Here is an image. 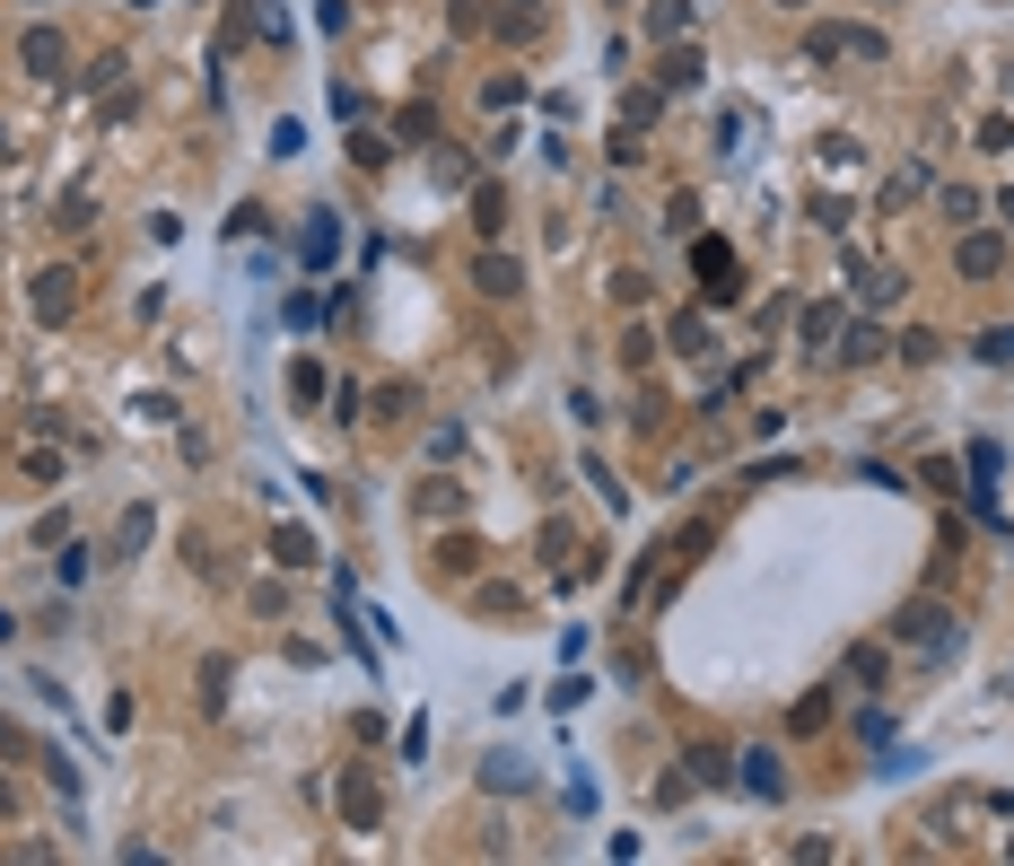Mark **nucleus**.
Wrapping results in <instances>:
<instances>
[{
  "label": "nucleus",
  "instance_id": "obj_1",
  "mask_svg": "<svg viewBox=\"0 0 1014 866\" xmlns=\"http://www.w3.org/2000/svg\"><path fill=\"white\" fill-rule=\"evenodd\" d=\"M893 639L918 648V656H953V648H962V621L944 613V605H909V613L893 621Z\"/></svg>",
  "mask_w": 1014,
  "mask_h": 866
},
{
  "label": "nucleus",
  "instance_id": "obj_2",
  "mask_svg": "<svg viewBox=\"0 0 1014 866\" xmlns=\"http://www.w3.org/2000/svg\"><path fill=\"white\" fill-rule=\"evenodd\" d=\"M26 298H35V316H44V324H71V316H79V271H71V263H44Z\"/></svg>",
  "mask_w": 1014,
  "mask_h": 866
},
{
  "label": "nucleus",
  "instance_id": "obj_3",
  "mask_svg": "<svg viewBox=\"0 0 1014 866\" xmlns=\"http://www.w3.org/2000/svg\"><path fill=\"white\" fill-rule=\"evenodd\" d=\"M700 289H708V307H735L744 298V280H735V254H726V237H700Z\"/></svg>",
  "mask_w": 1014,
  "mask_h": 866
},
{
  "label": "nucleus",
  "instance_id": "obj_4",
  "mask_svg": "<svg viewBox=\"0 0 1014 866\" xmlns=\"http://www.w3.org/2000/svg\"><path fill=\"white\" fill-rule=\"evenodd\" d=\"M333 254H341V220L316 211V220L298 228V263H307V271H333Z\"/></svg>",
  "mask_w": 1014,
  "mask_h": 866
},
{
  "label": "nucleus",
  "instance_id": "obj_5",
  "mask_svg": "<svg viewBox=\"0 0 1014 866\" xmlns=\"http://www.w3.org/2000/svg\"><path fill=\"white\" fill-rule=\"evenodd\" d=\"M953 263H962V280H989V271H1006V237H989V228H971V237L953 246Z\"/></svg>",
  "mask_w": 1014,
  "mask_h": 866
},
{
  "label": "nucleus",
  "instance_id": "obj_6",
  "mask_svg": "<svg viewBox=\"0 0 1014 866\" xmlns=\"http://www.w3.org/2000/svg\"><path fill=\"white\" fill-rule=\"evenodd\" d=\"M62 53H71V44H62V26H26V44H18V62H26L35 79H53V71H62Z\"/></svg>",
  "mask_w": 1014,
  "mask_h": 866
},
{
  "label": "nucleus",
  "instance_id": "obj_7",
  "mask_svg": "<svg viewBox=\"0 0 1014 866\" xmlns=\"http://www.w3.org/2000/svg\"><path fill=\"white\" fill-rule=\"evenodd\" d=\"M735 761H744V770H735V779H744V788H753V796H770V805H779V796H788V770H779V752H735Z\"/></svg>",
  "mask_w": 1014,
  "mask_h": 866
},
{
  "label": "nucleus",
  "instance_id": "obj_8",
  "mask_svg": "<svg viewBox=\"0 0 1014 866\" xmlns=\"http://www.w3.org/2000/svg\"><path fill=\"white\" fill-rule=\"evenodd\" d=\"M271 560H280V569H316V560H324V543H316V534H298V525H280V534H271Z\"/></svg>",
  "mask_w": 1014,
  "mask_h": 866
},
{
  "label": "nucleus",
  "instance_id": "obj_9",
  "mask_svg": "<svg viewBox=\"0 0 1014 866\" xmlns=\"http://www.w3.org/2000/svg\"><path fill=\"white\" fill-rule=\"evenodd\" d=\"M499 35H508V44H534V35H543V0H499Z\"/></svg>",
  "mask_w": 1014,
  "mask_h": 866
},
{
  "label": "nucleus",
  "instance_id": "obj_10",
  "mask_svg": "<svg viewBox=\"0 0 1014 866\" xmlns=\"http://www.w3.org/2000/svg\"><path fill=\"white\" fill-rule=\"evenodd\" d=\"M472 280H481V298H516V254H481V263H472Z\"/></svg>",
  "mask_w": 1014,
  "mask_h": 866
},
{
  "label": "nucleus",
  "instance_id": "obj_11",
  "mask_svg": "<svg viewBox=\"0 0 1014 866\" xmlns=\"http://www.w3.org/2000/svg\"><path fill=\"white\" fill-rule=\"evenodd\" d=\"M971 482H980V491L1006 482V447H997V438H971Z\"/></svg>",
  "mask_w": 1014,
  "mask_h": 866
},
{
  "label": "nucleus",
  "instance_id": "obj_12",
  "mask_svg": "<svg viewBox=\"0 0 1014 866\" xmlns=\"http://www.w3.org/2000/svg\"><path fill=\"white\" fill-rule=\"evenodd\" d=\"M875 351H884V333H875V324H866V316H857V324H848V333H840V360H857V368H866V360H875Z\"/></svg>",
  "mask_w": 1014,
  "mask_h": 866
},
{
  "label": "nucleus",
  "instance_id": "obj_13",
  "mask_svg": "<svg viewBox=\"0 0 1014 866\" xmlns=\"http://www.w3.org/2000/svg\"><path fill=\"white\" fill-rule=\"evenodd\" d=\"M822 727H831V701H822V692H804V701H796V718H788V736H822Z\"/></svg>",
  "mask_w": 1014,
  "mask_h": 866
},
{
  "label": "nucleus",
  "instance_id": "obj_14",
  "mask_svg": "<svg viewBox=\"0 0 1014 866\" xmlns=\"http://www.w3.org/2000/svg\"><path fill=\"white\" fill-rule=\"evenodd\" d=\"M691 26V0H648V35H682Z\"/></svg>",
  "mask_w": 1014,
  "mask_h": 866
},
{
  "label": "nucleus",
  "instance_id": "obj_15",
  "mask_svg": "<svg viewBox=\"0 0 1014 866\" xmlns=\"http://www.w3.org/2000/svg\"><path fill=\"white\" fill-rule=\"evenodd\" d=\"M971 351H980V360H989V368H1014V324H989V333H980V342H971Z\"/></svg>",
  "mask_w": 1014,
  "mask_h": 866
},
{
  "label": "nucleus",
  "instance_id": "obj_16",
  "mask_svg": "<svg viewBox=\"0 0 1014 866\" xmlns=\"http://www.w3.org/2000/svg\"><path fill=\"white\" fill-rule=\"evenodd\" d=\"M691 779H700V788H717V779H735V752H708V744H700V752H691Z\"/></svg>",
  "mask_w": 1014,
  "mask_h": 866
},
{
  "label": "nucleus",
  "instance_id": "obj_17",
  "mask_svg": "<svg viewBox=\"0 0 1014 866\" xmlns=\"http://www.w3.org/2000/svg\"><path fill=\"white\" fill-rule=\"evenodd\" d=\"M831 53H848V26H813L804 35V62H831Z\"/></svg>",
  "mask_w": 1014,
  "mask_h": 866
},
{
  "label": "nucleus",
  "instance_id": "obj_18",
  "mask_svg": "<svg viewBox=\"0 0 1014 866\" xmlns=\"http://www.w3.org/2000/svg\"><path fill=\"white\" fill-rule=\"evenodd\" d=\"M831 333H840V307L813 298V307H804V342H831Z\"/></svg>",
  "mask_w": 1014,
  "mask_h": 866
},
{
  "label": "nucleus",
  "instance_id": "obj_19",
  "mask_svg": "<svg viewBox=\"0 0 1014 866\" xmlns=\"http://www.w3.org/2000/svg\"><path fill=\"white\" fill-rule=\"evenodd\" d=\"M149 534H158V507H131V516H122V560H131Z\"/></svg>",
  "mask_w": 1014,
  "mask_h": 866
},
{
  "label": "nucleus",
  "instance_id": "obj_20",
  "mask_svg": "<svg viewBox=\"0 0 1014 866\" xmlns=\"http://www.w3.org/2000/svg\"><path fill=\"white\" fill-rule=\"evenodd\" d=\"M481 788H525V761H516V752H499V761H481Z\"/></svg>",
  "mask_w": 1014,
  "mask_h": 866
},
{
  "label": "nucleus",
  "instance_id": "obj_21",
  "mask_svg": "<svg viewBox=\"0 0 1014 866\" xmlns=\"http://www.w3.org/2000/svg\"><path fill=\"white\" fill-rule=\"evenodd\" d=\"M516 97H525V79H516V71H508V79H490V88H481V106H490V115H508V106H516Z\"/></svg>",
  "mask_w": 1014,
  "mask_h": 866
},
{
  "label": "nucleus",
  "instance_id": "obj_22",
  "mask_svg": "<svg viewBox=\"0 0 1014 866\" xmlns=\"http://www.w3.org/2000/svg\"><path fill=\"white\" fill-rule=\"evenodd\" d=\"M88 220H97V202H88V184H71L62 193V228H88Z\"/></svg>",
  "mask_w": 1014,
  "mask_h": 866
},
{
  "label": "nucleus",
  "instance_id": "obj_23",
  "mask_svg": "<svg viewBox=\"0 0 1014 866\" xmlns=\"http://www.w3.org/2000/svg\"><path fill=\"white\" fill-rule=\"evenodd\" d=\"M472 220H481V228H499V220H508V193H499V184H481V193H472Z\"/></svg>",
  "mask_w": 1014,
  "mask_h": 866
},
{
  "label": "nucleus",
  "instance_id": "obj_24",
  "mask_svg": "<svg viewBox=\"0 0 1014 866\" xmlns=\"http://www.w3.org/2000/svg\"><path fill=\"white\" fill-rule=\"evenodd\" d=\"M341 805H350V823H359V832L376 823V788H367V779H350V796H341Z\"/></svg>",
  "mask_w": 1014,
  "mask_h": 866
},
{
  "label": "nucleus",
  "instance_id": "obj_25",
  "mask_svg": "<svg viewBox=\"0 0 1014 866\" xmlns=\"http://www.w3.org/2000/svg\"><path fill=\"white\" fill-rule=\"evenodd\" d=\"M918 193H927V158H918V167H901V175H893V193H884V202H918Z\"/></svg>",
  "mask_w": 1014,
  "mask_h": 866
},
{
  "label": "nucleus",
  "instance_id": "obj_26",
  "mask_svg": "<svg viewBox=\"0 0 1014 866\" xmlns=\"http://www.w3.org/2000/svg\"><path fill=\"white\" fill-rule=\"evenodd\" d=\"M944 220H962V228H971V220H980V193H971V184H953V193H944Z\"/></svg>",
  "mask_w": 1014,
  "mask_h": 866
},
{
  "label": "nucleus",
  "instance_id": "obj_27",
  "mask_svg": "<svg viewBox=\"0 0 1014 866\" xmlns=\"http://www.w3.org/2000/svg\"><path fill=\"white\" fill-rule=\"evenodd\" d=\"M857 289H866V298H875V307H893V298H901V271H866V280H857Z\"/></svg>",
  "mask_w": 1014,
  "mask_h": 866
},
{
  "label": "nucleus",
  "instance_id": "obj_28",
  "mask_svg": "<svg viewBox=\"0 0 1014 866\" xmlns=\"http://www.w3.org/2000/svg\"><path fill=\"white\" fill-rule=\"evenodd\" d=\"M700 79V53H665V88H691Z\"/></svg>",
  "mask_w": 1014,
  "mask_h": 866
},
{
  "label": "nucleus",
  "instance_id": "obj_29",
  "mask_svg": "<svg viewBox=\"0 0 1014 866\" xmlns=\"http://www.w3.org/2000/svg\"><path fill=\"white\" fill-rule=\"evenodd\" d=\"M289 394H298V403H307V394H324V368H316V360H298V368H289Z\"/></svg>",
  "mask_w": 1014,
  "mask_h": 866
},
{
  "label": "nucleus",
  "instance_id": "obj_30",
  "mask_svg": "<svg viewBox=\"0 0 1014 866\" xmlns=\"http://www.w3.org/2000/svg\"><path fill=\"white\" fill-rule=\"evenodd\" d=\"M9 805H18V788H9V779H0V814H9Z\"/></svg>",
  "mask_w": 1014,
  "mask_h": 866
},
{
  "label": "nucleus",
  "instance_id": "obj_31",
  "mask_svg": "<svg viewBox=\"0 0 1014 866\" xmlns=\"http://www.w3.org/2000/svg\"><path fill=\"white\" fill-rule=\"evenodd\" d=\"M779 9H813V0H779Z\"/></svg>",
  "mask_w": 1014,
  "mask_h": 866
},
{
  "label": "nucleus",
  "instance_id": "obj_32",
  "mask_svg": "<svg viewBox=\"0 0 1014 866\" xmlns=\"http://www.w3.org/2000/svg\"><path fill=\"white\" fill-rule=\"evenodd\" d=\"M1006 220H1014V193H1006Z\"/></svg>",
  "mask_w": 1014,
  "mask_h": 866
}]
</instances>
